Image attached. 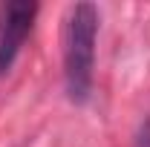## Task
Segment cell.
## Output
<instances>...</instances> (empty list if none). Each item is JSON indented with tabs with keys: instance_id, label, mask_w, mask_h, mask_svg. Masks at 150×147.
<instances>
[{
	"instance_id": "3957f363",
	"label": "cell",
	"mask_w": 150,
	"mask_h": 147,
	"mask_svg": "<svg viewBox=\"0 0 150 147\" xmlns=\"http://www.w3.org/2000/svg\"><path fill=\"white\" fill-rule=\"evenodd\" d=\"M136 147H150V118H144L136 133Z\"/></svg>"
},
{
	"instance_id": "7a4b0ae2",
	"label": "cell",
	"mask_w": 150,
	"mask_h": 147,
	"mask_svg": "<svg viewBox=\"0 0 150 147\" xmlns=\"http://www.w3.org/2000/svg\"><path fill=\"white\" fill-rule=\"evenodd\" d=\"M35 18L38 3L32 0H12L0 6V75H6L15 66L26 37L32 35Z\"/></svg>"
},
{
	"instance_id": "6da1fadb",
	"label": "cell",
	"mask_w": 150,
	"mask_h": 147,
	"mask_svg": "<svg viewBox=\"0 0 150 147\" xmlns=\"http://www.w3.org/2000/svg\"><path fill=\"white\" fill-rule=\"evenodd\" d=\"M95 37L98 9L93 3H75L67 12L61 52H64V90L72 104H87L95 75Z\"/></svg>"
}]
</instances>
